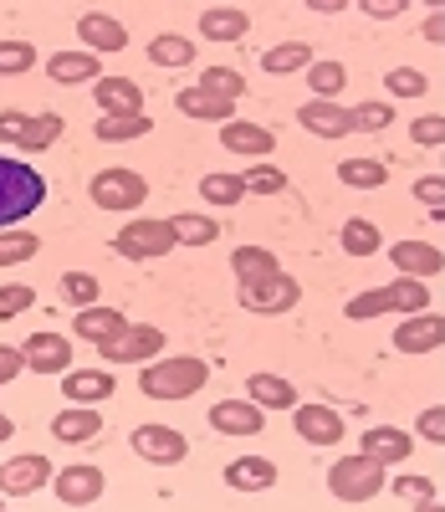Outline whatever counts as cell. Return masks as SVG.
I'll list each match as a JSON object with an SVG mask.
<instances>
[{"label":"cell","instance_id":"74e56055","mask_svg":"<svg viewBox=\"0 0 445 512\" xmlns=\"http://www.w3.org/2000/svg\"><path fill=\"white\" fill-rule=\"evenodd\" d=\"M149 62H154V67H190V62H195V41L164 31V36L149 41Z\"/></svg>","mask_w":445,"mask_h":512},{"label":"cell","instance_id":"db71d44e","mask_svg":"<svg viewBox=\"0 0 445 512\" xmlns=\"http://www.w3.org/2000/svg\"><path fill=\"white\" fill-rule=\"evenodd\" d=\"M21 369H26L21 349H11V344H0V384H6V379H16Z\"/></svg>","mask_w":445,"mask_h":512},{"label":"cell","instance_id":"60d3db41","mask_svg":"<svg viewBox=\"0 0 445 512\" xmlns=\"http://www.w3.org/2000/svg\"><path fill=\"white\" fill-rule=\"evenodd\" d=\"M200 195H205L210 205L226 210V205H241V200H246V185H241V175H205V180H200Z\"/></svg>","mask_w":445,"mask_h":512},{"label":"cell","instance_id":"3957f363","mask_svg":"<svg viewBox=\"0 0 445 512\" xmlns=\"http://www.w3.org/2000/svg\"><path fill=\"white\" fill-rule=\"evenodd\" d=\"M343 313H348L353 323H369V318H384V313L415 318V313H430V287L399 277V282H389V287H369V292H359V297H348Z\"/></svg>","mask_w":445,"mask_h":512},{"label":"cell","instance_id":"7bdbcfd3","mask_svg":"<svg viewBox=\"0 0 445 512\" xmlns=\"http://www.w3.org/2000/svg\"><path fill=\"white\" fill-rule=\"evenodd\" d=\"M425 88H430V82H425L420 67H394V72L384 77V93H389V98H425Z\"/></svg>","mask_w":445,"mask_h":512},{"label":"cell","instance_id":"8d00e7d4","mask_svg":"<svg viewBox=\"0 0 445 512\" xmlns=\"http://www.w3.org/2000/svg\"><path fill=\"white\" fill-rule=\"evenodd\" d=\"M307 88H313V98L318 103H338V93L348 88V72H343V62H313L307 67Z\"/></svg>","mask_w":445,"mask_h":512},{"label":"cell","instance_id":"bcb514c9","mask_svg":"<svg viewBox=\"0 0 445 512\" xmlns=\"http://www.w3.org/2000/svg\"><path fill=\"white\" fill-rule=\"evenodd\" d=\"M31 303H36V287H26V282H0V323L21 318Z\"/></svg>","mask_w":445,"mask_h":512},{"label":"cell","instance_id":"7dc6e473","mask_svg":"<svg viewBox=\"0 0 445 512\" xmlns=\"http://www.w3.org/2000/svg\"><path fill=\"white\" fill-rule=\"evenodd\" d=\"M241 185H246V195H277V190H287V175L272 169V164H256V169L241 175Z\"/></svg>","mask_w":445,"mask_h":512},{"label":"cell","instance_id":"7402d4cb","mask_svg":"<svg viewBox=\"0 0 445 512\" xmlns=\"http://www.w3.org/2000/svg\"><path fill=\"white\" fill-rule=\"evenodd\" d=\"M47 77L52 82H62V88H82V82H87V88H93V82L103 77V62L93 57V52H52L47 57Z\"/></svg>","mask_w":445,"mask_h":512},{"label":"cell","instance_id":"9c48e42d","mask_svg":"<svg viewBox=\"0 0 445 512\" xmlns=\"http://www.w3.org/2000/svg\"><path fill=\"white\" fill-rule=\"evenodd\" d=\"M128 446H133V456L149 461V466H180L190 456L185 436L174 431V425H139V431L128 436Z\"/></svg>","mask_w":445,"mask_h":512},{"label":"cell","instance_id":"484cf974","mask_svg":"<svg viewBox=\"0 0 445 512\" xmlns=\"http://www.w3.org/2000/svg\"><path fill=\"white\" fill-rule=\"evenodd\" d=\"M226 487L231 492H272L277 487V461H266V456H236L226 466Z\"/></svg>","mask_w":445,"mask_h":512},{"label":"cell","instance_id":"4316f807","mask_svg":"<svg viewBox=\"0 0 445 512\" xmlns=\"http://www.w3.org/2000/svg\"><path fill=\"white\" fill-rule=\"evenodd\" d=\"M62 395H67V405H103L108 395H113V374L108 369H67L62 374Z\"/></svg>","mask_w":445,"mask_h":512},{"label":"cell","instance_id":"836d02e7","mask_svg":"<svg viewBox=\"0 0 445 512\" xmlns=\"http://www.w3.org/2000/svg\"><path fill=\"white\" fill-rule=\"evenodd\" d=\"M149 128H154L149 113H113V118H98L93 134H98L103 144H133V139H144Z\"/></svg>","mask_w":445,"mask_h":512},{"label":"cell","instance_id":"f1b7e54d","mask_svg":"<svg viewBox=\"0 0 445 512\" xmlns=\"http://www.w3.org/2000/svg\"><path fill=\"white\" fill-rule=\"evenodd\" d=\"M251 16L241 6H205L200 11V36L205 41H246Z\"/></svg>","mask_w":445,"mask_h":512},{"label":"cell","instance_id":"6da1fadb","mask_svg":"<svg viewBox=\"0 0 445 512\" xmlns=\"http://www.w3.org/2000/svg\"><path fill=\"white\" fill-rule=\"evenodd\" d=\"M41 200H47V180L26 159L0 154V231H16L26 216H36Z\"/></svg>","mask_w":445,"mask_h":512},{"label":"cell","instance_id":"ba28073f","mask_svg":"<svg viewBox=\"0 0 445 512\" xmlns=\"http://www.w3.org/2000/svg\"><path fill=\"white\" fill-rule=\"evenodd\" d=\"M113 251L123 262H154V256L174 251V231H169V221H128L113 236Z\"/></svg>","mask_w":445,"mask_h":512},{"label":"cell","instance_id":"681fc988","mask_svg":"<svg viewBox=\"0 0 445 512\" xmlns=\"http://www.w3.org/2000/svg\"><path fill=\"white\" fill-rule=\"evenodd\" d=\"M410 144H420V149H440V144H445V118H440V113L415 118V123H410Z\"/></svg>","mask_w":445,"mask_h":512},{"label":"cell","instance_id":"680465c9","mask_svg":"<svg viewBox=\"0 0 445 512\" xmlns=\"http://www.w3.org/2000/svg\"><path fill=\"white\" fill-rule=\"evenodd\" d=\"M420 512H445V507H440V502H425V507H420Z\"/></svg>","mask_w":445,"mask_h":512},{"label":"cell","instance_id":"f546056e","mask_svg":"<svg viewBox=\"0 0 445 512\" xmlns=\"http://www.w3.org/2000/svg\"><path fill=\"white\" fill-rule=\"evenodd\" d=\"M261 67L272 77H292V72H307L313 67V47L307 41H277V47L261 52Z\"/></svg>","mask_w":445,"mask_h":512},{"label":"cell","instance_id":"f5cc1de1","mask_svg":"<svg viewBox=\"0 0 445 512\" xmlns=\"http://www.w3.org/2000/svg\"><path fill=\"white\" fill-rule=\"evenodd\" d=\"M359 11L374 16V21H394V16H405V0H364Z\"/></svg>","mask_w":445,"mask_h":512},{"label":"cell","instance_id":"8fae6325","mask_svg":"<svg viewBox=\"0 0 445 512\" xmlns=\"http://www.w3.org/2000/svg\"><path fill=\"white\" fill-rule=\"evenodd\" d=\"M159 354H164V328H154V323H128L103 349L108 364H154Z\"/></svg>","mask_w":445,"mask_h":512},{"label":"cell","instance_id":"277c9868","mask_svg":"<svg viewBox=\"0 0 445 512\" xmlns=\"http://www.w3.org/2000/svg\"><path fill=\"white\" fill-rule=\"evenodd\" d=\"M384 482H389V472L379 461H369V456H343V461H333V472H328V492L338 502H374L384 492Z\"/></svg>","mask_w":445,"mask_h":512},{"label":"cell","instance_id":"83f0119b","mask_svg":"<svg viewBox=\"0 0 445 512\" xmlns=\"http://www.w3.org/2000/svg\"><path fill=\"white\" fill-rule=\"evenodd\" d=\"M103 431V415L93 410V405H67L57 420H52V436L62 441V446H82V441H93Z\"/></svg>","mask_w":445,"mask_h":512},{"label":"cell","instance_id":"7a4b0ae2","mask_svg":"<svg viewBox=\"0 0 445 512\" xmlns=\"http://www.w3.org/2000/svg\"><path fill=\"white\" fill-rule=\"evenodd\" d=\"M205 379H210L205 359H195V354H164V359L144 364L139 390L149 400H190L195 390H205Z\"/></svg>","mask_w":445,"mask_h":512},{"label":"cell","instance_id":"4dcf8cb0","mask_svg":"<svg viewBox=\"0 0 445 512\" xmlns=\"http://www.w3.org/2000/svg\"><path fill=\"white\" fill-rule=\"evenodd\" d=\"M231 272H236V282H261V277L282 272V262H277V251H266V246H236Z\"/></svg>","mask_w":445,"mask_h":512},{"label":"cell","instance_id":"8992f818","mask_svg":"<svg viewBox=\"0 0 445 512\" xmlns=\"http://www.w3.org/2000/svg\"><path fill=\"white\" fill-rule=\"evenodd\" d=\"M62 139V113H0V144L47 154Z\"/></svg>","mask_w":445,"mask_h":512},{"label":"cell","instance_id":"d4e9b609","mask_svg":"<svg viewBox=\"0 0 445 512\" xmlns=\"http://www.w3.org/2000/svg\"><path fill=\"white\" fill-rule=\"evenodd\" d=\"M246 400L256 410H297V384L282 374H246Z\"/></svg>","mask_w":445,"mask_h":512},{"label":"cell","instance_id":"5bb4252c","mask_svg":"<svg viewBox=\"0 0 445 512\" xmlns=\"http://www.w3.org/2000/svg\"><path fill=\"white\" fill-rule=\"evenodd\" d=\"M21 359L31 374H67L72 369V344L62 333H31L21 344Z\"/></svg>","mask_w":445,"mask_h":512},{"label":"cell","instance_id":"f6af8a7d","mask_svg":"<svg viewBox=\"0 0 445 512\" xmlns=\"http://www.w3.org/2000/svg\"><path fill=\"white\" fill-rule=\"evenodd\" d=\"M31 62H36L31 41H0V77H21L31 72Z\"/></svg>","mask_w":445,"mask_h":512},{"label":"cell","instance_id":"1f68e13d","mask_svg":"<svg viewBox=\"0 0 445 512\" xmlns=\"http://www.w3.org/2000/svg\"><path fill=\"white\" fill-rule=\"evenodd\" d=\"M174 108H180L185 118H205V123H231L236 118V103H220L200 88H185V93H174Z\"/></svg>","mask_w":445,"mask_h":512},{"label":"cell","instance_id":"b9f144b4","mask_svg":"<svg viewBox=\"0 0 445 512\" xmlns=\"http://www.w3.org/2000/svg\"><path fill=\"white\" fill-rule=\"evenodd\" d=\"M62 297L82 313V308H98V277L93 272H67L62 277Z\"/></svg>","mask_w":445,"mask_h":512},{"label":"cell","instance_id":"d590c367","mask_svg":"<svg viewBox=\"0 0 445 512\" xmlns=\"http://www.w3.org/2000/svg\"><path fill=\"white\" fill-rule=\"evenodd\" d=\"M195 88L210 93V98H220V103H241L246 98V77L236 67H205V77L195 82Z\"/></svg>","mask_w":445,"mask_h":512},{"label":"cell","instance_id":"ee69618b","mask_svg":"<svg viewBox=\"0 0 445 512\" xmlns=\"http://www.w3.org/2000/svg\"><path fill=\"white\" fill-rule=\"evenodd\" d=\"M353 128L359 134H384V128L394 123V103H359V108H348Z\"/></svg>","mask_w":445,"mask_h":512},{"label":"cell","instance_id":"30bf717a","mask_svg":"<svg viewBox=\"0 0 445 512\" xmlns=\"http://www.w3.org/2000/svg\"><path fill=\"white\" fill-rule=\"evenodd\" d=\"M57 477V466L41 456V451H26V456H11L6 466H0V497H31L41 492Z\"/></svg>","mask_w":445,"mask_h":512},{"label":"cell","instance_id":"d6986e66","mask_svg":"<svg viewBox=\"0 0 445 512\" xmlns=\"http://www.w3.org/2000/svg\"><path fill=\"white\" fill-rule=\"evenodd\" d=\"M440 344H445L440 313H415V318L399 323V333H394V349H399V354H435Z\"/></svg>","mask_w":445,"mask_h":512},{"label":"cell","instance_id":"f907efd6","mask_svg":"<svg viewBox=\"0 0 445 512\" xmlns=\"http://www.w3.org/2000/svg\"><path fill=\"white\" fill-rule=\"evenodd\" d=\"M415 431H420L425 441H435V446H440V441H445V410H440V405H430V410L415 420Z\"/></svg>","mask_w":445,"mask_h":512},{"label":"cell","instance_id":"cb8c5ba5","mask_svg":"<svg viewBox=\"0 0 445 512\" xmlns=\"http://www.w3.org/2000/svg\"><path fill=\"white\" fill-rule=\"evenodd\" d=\"M123 328H128V318H123L118 308H82V313L72 318V333L82 338V344H93V349H108Z\"/></svg>","mask_w":445,"mask_h":512},{"label":"cell","instance_id":"c3c4849f","mask_svg":"<svg viewBox=\"0 0 445 512\" xmlns=\"http://www.w3.org/2000/svg\"><path fill=\"white\" fill-rule=\"evenodd\" d=\"M384 487H394L405 502H420V507L435 502V482H430V477H415V472H399V477H389Z\"/></svg>","mask_w":445,"mask_h":512},{"label":"cell","instance_id":"7c38bea8","mask_svg":"<svg viewBox=\"0 0 445 512\" xmlns=\"http://www.w3.org/2000/svg\"><path fill=\"white\" fill-rule=\"evenodd\" d=\"M77 36H82V52H93V57L128 47V26L118 16H108V11H82L77 16Z\"/></svg>","mask_w":445,"mask_h":512},{"label":"cell","instance_id":"d6a6232c","mask_svg":"<svg viewBox=\"0 0 445 512\" xmlns=\"http://www.w3.org/2000/svg\"><path fill=\"white\" fill-rule=\"evenodd\" d=\"M169 231H174V246H215V241H220V221L195 216V210H185V216H169Z\"/></svg>","mask_w":445,"mask_h":512},{"label":"cell","instance_id":"e0dca14e","mask_svg":"<svg viewBox=\"0 0 445 512\" xmlns=\"http://www.w3.org/2000/svg\"><path fill=\"white\" fill-rule=\"evenodd\" d=\"M297 123L307 128L313 139H348L353 134V118H348V108L343 103H297Z\"/></svg>","mask_w":445,"mask_h":512},{"label":"cell","instance_id":"f35d334b","mask_svg":"<svg viewBox=\"0 0 445 512\" xmlns=\"http://www.w3.org/2000/svg\"><path fill=\"white\" fill-rule=\"evenodd\" d=\"M338 180H343L348 190H379V185L389 180V169H384L379 159H343V164H338Z\"/></svg>","mask_w":445,"mask_h":512},{"label":"cell","instance_id":"9f6ffc18","mask_svg":"<svg viewBox=\"0 0 445 512\" xmlns=\"http://www.w3.org/2000/svg\"><path fill=\"white\" fill-rule=\"evenodd\" d=\"M307 11H313V16H338L343 0H307Z\"/></svg>","mask_w":445,"mask_h":512},{"label":"cell","instance_id":"e575fe53","mask_svg":"<svg viewBox=\"0 0 445 512\" xmlns=\"http://www.w3.org/2000/svg\"><path fill=\"white\" fill-rule=\"evenodd\" d=\"M338 246H343L348 256H374V251H384V236H379V226H374L369 216H353V221H343Z\"/></svg>","mask_w":445,"mask_h":512},{"label":"cell","instance_id":"816d5d0a","mask_svg":"<svg viewBox=\"0 0 445 512\" xmlns=\"http://www.w3.org/2000/svg\"><path fill=\"white\" fill-rule=\"evenodd\" d=\"M415 195H420L430 210H445V180H440V175H425V180H415Z\"/></svg>","mask_w":445,"mask_h":512},{"label":"cell","instance_id":"6f0895ef","mask_svg":"<svg viewBox=\"0 0 445 512\" xmlns=\"http://www.w3.org/2000/svg\"><path fill=\"white\" fill-rule=\"evenodd\" d=\"M16 436V425H11V415H0V441H11Z\"/></svg>","mask_w":445,"mask_h":512},{"label":"cell","instance_id":"52a82bcc","mask_svg":"<svg viewBox=\"0 0 445 512\" xmlns=\"http://www.w3.org/2000/svg\"><path fill=\"white\" fill-rule=\"evenodd\" d=\"M297 303H302V282L287 277V272H272V277H261V282H241V308L246 313L272 318V313H292Z\"/></svg>","mask_w":445,"mask_h":512},{"label":"cell","instance_id":"4fadbf2b","mask_svg":"<svg viewBox=\"0 0 445 512\" xmlns=\"http://www.w3.org/2000/svg\"><path fill=\"white\" fill-rule=\"evenodd\" d=\"M292 431L307 441V446H338L343 441V415L328 410V405H297L292 410Z\"/></svg>","mask_w":445,"mask_h":512},{"label":"cell","instance_id":"ac0fdd59","mask_svg":"<svg viewBox=\"0 0 445 512\" xmlns=\"http://www.w3.org/2000/svg\"><path fill=\"white\" fill-rule=\"evenodd\" d=\"M266 425V410H256L251 400H215L210 405V431L220 436H256Z\"/></svg>","mask_w":445,"mask_h":512},{"label":"cell","instance_id":"44dd1931","mask_svg":"<svg viewBox=\"0 0 445 512\" xmlns=\"http://www.w3.org/2000/svg\"><path fill=\"white\" fill-rule=\"evenodd\" d=\"M220 149H231V154H241V159H266V154L277 149V134H272V128H261V123L231 118L226 128H220Z\"/></svg>","mask_w":445,"mask_h":512},{"label":"cell","instance_id":"603a6c76","mask_svg":"<svg viewBox=\"0 0 445 512\" xmlns=\"http://www.w3.org/2000/svg\"><path fill=\"white\" fill-rule=\"evenodd\" d=\"M410 451H415V436L399 431V425H374V431H364V446H359V456H369L379 466L410 461Z\"/></svg>","mask_w":445,"mask_h":512},{"label":"cell","instance_id":"11a10c76","mask_svg":"<svg viewBox=\"0 0 445 512\" xmlns=\"http://www.w3.org/2000/svg\"><path fill=\"white\" fill-rule=\"evenodd\" d=\"M440 36H445V16L430 11V16H425V41H440Z\"/></svg>","mask_w":445,"mask_h":512},{"label":"cell","instance_id":"5b68a950","mask_svg":"<svg viewBox=\"0 0 445 512\" xmlns=\"http://www.w3.org/2000/svg\"><path fill=\"white\" fill-rule=\"evenodd\" d=\"M98 210H113V216H128V210H139L149 200V185L139 169H98L93 185H87Z\"/></svg>","mask_w":445,"mask_h":512},{"label":"cell","instance_id":"ab89813d","mask_svg":"<svg viewBox=\"0 0 445 512\" xmlns=\"http://www.w3.org/2000/svg\"><path fill=\"white\" fill-rule=\"evenodd\" d=\"M36 251H41V236L36 231H26V226L0 231V267H21V262H31Z\"/></svg>","mask_w":445,"mask_h":512},{"label":"cell","instance_id":"ffe728a7","mask_svg":"<svg viewBox=\"0 0 445 512\" xmlns=\"http://www.w3.org/2000/svg\"><path fill=\"white\" fill-rule=\"evenodd\" d=\"M93 103L103 108V118H113V113H144V88L133 77H98L93 82Z\"/></svg>","mask_w":445,"mask_h":512},{"label":"cell","instance_id":"9a60e30c","mask_svg":"<svg viewBox=\"0 0 445 512\" xmlns=\"http://www.w3.org/2000/svg\"><path fill=\"white\" fill-rule=\"evenodd\" d=\"M389 262L399 267V277L430 282V277H440L445 256H440V246H430V241H394V246H389Z\"/></svg>","mask_w":445,"mask_h":512},{"label":"cell","instance_id":"2e32d148","mask_svg":"<svg viewBox=\"0 0 445 512\" xmlns=\"http://www.w3.org/2000/svg\"><path fill=\"white\" fill-rule=\"evenodd\" d=\"M52 487H57V497L67 502V507H93L98 497H103V472H98V466H62V472L52 477Z\"/></svg>","mask_w":445,"mask_h":512}]
</instances>
